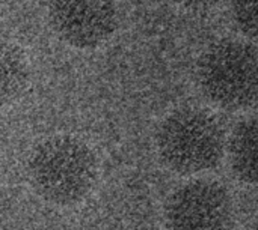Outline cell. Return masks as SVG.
<instances>
[{"label": "cell", "mask_w": 258, "mask_h": 230, "mask_svg": "<svg viewBox=\"0 0 258 230\" xmlns=\"http://www.w3.org/2000/svg\"><path fill=\"white\" fill-rule=\"evenodd\" d=\"M231 172L245 185L257 182V119L245 118L234 127L225 143Z\"/></svg>", "instance_id": "obj_6"}, {"label": "cell", "mask_w": 258, "mask_h": 230, "mask_svg": "<svg viewBox=\"0 0 258 230\" xmlns=\"http://www.w3.org/2000/svg\"><path fill=\"white\" fill-rule=\"evenodd\" d=\"M27 176L42 200L73 206L92 193L98 179V160L85 140L70 134L50 136L33 146Z\"/></svg>", "instance_id": "obj_1"}, {"label": "cell", "mask_w": 258, "mask_h": 230, "mask_svg": "<svg viewBox=\"0 0 258 230\" xmlns=\"http://www.w3.org/2000/svg\"><path fill=\"white\" fill-rule=\"evenodd\" d=\"M29 78L30 69L24 51L14 42L0 39V110L21 99Z\"/></svg>", "instance_id": "obj_7"}, {"label": "cell", "mask_w": 258, "mask_h": 230, "mask_svg": "<svg viewBox=\"0 0 258 230\" xmlns=\"http://www.w3.org/2000/svg\"><path fill=\"white\" fill-rule=\"evenodd\" d=\"M225 133L204 108L180 107L163 118L156 131V149L166 169L195 176L209 172L225 155Z\"/></svg>", "instance_id": "obj_2"}, {"label": "cell", "mask_w": 258, "mask_h": 230, "mask_svg": "<svg viewBox=\"0 0 258 230\" xmlns=\"http://www.w3.org/2000/svg\"><path fill=\"white\" fill-rule=\"evenodd\" d=\"M197 81L203 95L219 108L240 111L255 105L257 47L240 39L213 42L198 60Z\"/></svg>", "instance_id": "obj_3"}, {"label": "cell", "mask_w": 258, "mask_h": 230, "mask_svg": "<svg viewBox=\"0 0 258 230\" xmlns=\"http://www.w3.org/2000/svg\"><path fill=\"white\" fill-rule=\"evenodd\" d=\"M231 12L237 29L254 41L257 38V0H233Z\"/></svg>", "instance_id": "obj_8"}, {"label": "cell", "mask_w": 258, "mask_h": 230, "mask_svg": "<svg viewBox=\"0 0 258 230\" xmlns=\"http://www.w3.org/2000/svg\"><path fill=\"white\" fill-rule=\"evenodd\" d=\"M177 2L186 8H190L195 11H204V9H210L213 6H216L222 0H177Z\"/></svg>", "instance_id": "obj_9"}, {"label": "cell", "mask_w": 258, "mask_h": 230, "mask_svg": "<svg viewBox=\"0 0 258 230\" xmlns=\"http://www.w3.org/2000/svg\"><path fill=\"white\" fill-rule=\"evenodd\" d=\"M48 23L54 35L79 50H92L110 39L118 27L115 0H50Z\"/></svg>", "instance_id": "obj_5"}, {"label": "cell", "mask_w": 258, "mask_h": 230, "mask_svg": "<svg viewBox=\"0 0 258 230\" xmlns=\"http://www.w3.org/2000/svg\"><path fill=\"white\" fill-rule=\"evenodd\" d=\"M234 218L236 208L228 188L206 178L178 185L163 206L168 230H231Z\"/></svg>", "instance_id": "obj_4"}]
</instances>
